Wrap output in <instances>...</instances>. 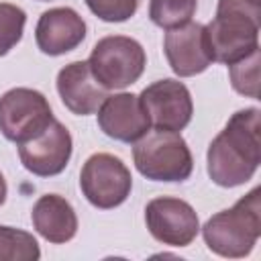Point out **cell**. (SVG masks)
I'll return each instance as SVG.
<instances>
[{
	"mask_svg": "<svg viewBox=\"0 0 261 261\" xmlns=\"http://www.w3.org/2000/svg\"><path fill=\"white\" fill-rule=\"evenodd\" d=\"M57 92L67 110L77 116L98 112L106 98V88L92 75L88 61H71L57 73Z\"/></svg>",
	"mask_w": 261,
	"mask_h": 261,
	"instance_id": "5bb4252c",
	"label": "cell"
},
{
	"mask_svg": "<svg viewBox=\"0 0 261 261\" xmlns=\"http://www.w3.org/2000/svg\"><path fill=\"white\" fill-rule=\"evenodd\" d=\"M228 75L234 92L249 98H259V49L228 65Z\"/></svg>",
	"mask_w": 261,
	"mask_h": 261,
	"instance_id": "ac0fdd59",
	"label": "cell"
},
{
	"mask_svg": "<svg viewBox=\"0 0 261 261\" xmlns=\"http://www.w3.org/2000/svg\"><path fill=\"white\" fill-rule=\"evenodd\" d=\"M98 126L100 130L122 143L139 141L151 126L149 116L141 104L137 94L120 92L114 96H106L98 108Z\"/></svg>",
	"mask_w": 261,
	"mask_h": 261,
	"instance_id": "7c38bea8",
	"label": "cell"
},
{
	"mask_svg": "<svg viewBox=\"0 0 261 261\" xmlns=\"http://www.w3.org/2000/svg\"><path fill=\"white\" fill-rule=\"evenodd\" d=\"M53 120L49 100L33 88H12L0 96V133L12 143H24Z\"/></svg>",
	"mask_w": 261,
	"mask_h": 261,
	"instance_id": "8992f818",
	"label": "cell"
},
{
	"mask_svg": "<svg viewBox=\"0 0 261 261\" xmlns=\"http://www.w3.org/2000/svg\"><path fill=\"white\" fill-rule=\"evenodd\" d=\"M198 0H149V18L161 29H175L192 20Z\"/></svg>",
	"mask_w": 261,
	"mask_h": 261,
	"instance_id": "e0dca14e",
	"label": "cell"
},
{
	"mask_svg": "<svg viewBox=\"0 0 261 261\" xmlns=\"http://www.w3.org/2000/svg\"><path fill=\"white\" fill-rule=\"evenodd\" d=\"M41 249L37 239L14 226H0V261H37Z\"/></svg>",
	"mask_w": 261,
	"mask_h": 261,
	"instance_id": "2e32d148",
	"label": "cell"
},
{
	"mask_svg": "<svg viewBox=\"0 0 261 261\" xmlns=\"http://www.w3.org/2000/svg\"><path fill=\"white\" fill-rule=\"evenodd\" d=\"M71 151V135L55 118L47 124L43 133L24 143H18V157L22 167L39 177H51L61 173L69 163Z\"/></svg>",
	"mask_w": 261,
	"mask_h": 261,
	"instance_id": "30bf717a",
	"label": "cell"
},
{
	"mask_svg": "<svg viewBox=\"0 0 261 261\" xmlns=\"http://www.w3.org/2000/svg\"><path fill=\"white\" fill-rule=\"evenodd\" d=\"M86 6L104 22H124L137 12L139 0H86Z\"/></svg>",
	"mask_w": 261,
	"mask_h": 261,
	"instance_id": "ffe728a7",
	"label": "cell"
},
{
	"mask_svg": "<svg viewBox=\"0 0 261 261\" xmlns=\"http://www.w3.org/2000/svg\"><path fill=\"white\" fill-rule=\"evenodd\" d=\"M259 114V108L237 110L208 145L206 167L216 186L237 188L255 175L261 163Z\"/></svg>",
	"mask_w": 261,
	"mask_h": 261,
	"instance_id": "6da1fadb",
	"label": "cell"
},
{
	"mask_svg": "<svg viewBox=\"0 0 261 261\" xmlns=\"http://www.w3.org/2000/svg\"><path fill=\"white\" fill-rule=\"evenodd\" d=\"M137 171L151 181H186L192 175L194 159L186 139L173 130H147L133 147Z\"/></svg>",
	"mask_w": 261,
	"mask_h": 261,
	"instance_id": "3957f363",
	"label": "cell"
},
{
	"mask_svg": "<svg viewBox=\"0 0 261 261\" xmlns=\"http://www.w3.org/2000/svg\"><path fill=\"white\" fill-rule=\"evenodd\" d=\"M86 39V22L84 18L67 6L49 8L39 16L35 29L37 47L45 55H63L73 51Z\"/></svg>",
	"mask_w": 261,
	"mask_h": 261,
	"instance_id": "4fadbf2b",
	"label": "cell"
},
{
	"mask_svg": "<svg viewBox=\"0 0 261 261\" xmlns=\"http://www.w3.org/2000/svg\"><path fill=\"white\" fill-rule=\"evenodd\" d=\"M206 29L212 61L232 65L259 49V20L243 14H216Z\"/></svg>",
	"mask_w": 261,
	"mask_h": 261,
	"instance_id": "52a82bcc",
	"label": "cell"
},
{
	"mask_svg": "<svg viewBox=\"0 0 261 261\" xmlns=\"http://www.w3.org/2000/svg\"><path fill=\"white\" fill-rule=\"evenodd\" d=\"M27 14L20 6L0 2V57L6 55L20 39L24 31Z\"/></svg>",
	"mask_w": 261,
	"mask_h": 261,
	"instance_id": "d6986e66",
	"label": "cell"
},
{
	"mask_svg": "<svg viewBox=\"0 0 261 261\" xmlns=\"http://www.w3.org/2000/svg\"><path fill=\"white\" fill-rule=\"evenodd\" d=\"M35 230L53 245L71 241L77 232V216L73 206L59 194L41 196L31 212Z\"/></svg>",
	"mask_w": 261,
	"mask_h": 261,
	"instance_id": "9a60e30c",
	"label": "cell"
},
{
	"mask_svg": "<svg viewBox=\"0 0 261 261\" xmlns=\"http://www.w3.org/2000/svg\"><path fill=\"white\" fill-rule=\"evenodd\" d=\"M80 188L92 206L110 210L128 198L133 177L122 159L112 153H94L80 171Z\"/></svg>",
	"mask_w": 261,
	"mask_h": 261,
	"instance_id": "5b68a950",
	"label": "cell"
},
{
	"mask_svg": "<svg viewBox=\"0 0 261 261\" xmlns=\"http://www.w3.org/2000/svg\"><path fill=\"white\" fill-rule=\"evenodd\" d=\"M261 190L253 188L234 206L216 212L202 226L206 247L228 259L247 257L261 234Z\"/></svg>",
	"mask_w": 261,
	"mask_h": 261,
	"instance_id": "7a4b0ae2",
	"label": "cell"
},
{
	"mask_svg": "<svg viewBox=\"0 0 261 261\" xmlns=\"http://www.w3.org/2000/svg\"><path fill=\"white\" fill-rule=\"evenodd\" d=\"M145 224L155 241L169 247H188L200 232L196 210L171 196L153 198L145 206Z\"/></svg>",
	"mask_w": 261,
	"mask_h": 261,
	"instance_id": "ba28073f",
	"label": "cell"
},
{
	"mask_svg": "<svg viewBox=\"0 0 261 261\" xmlns=\"http://www.w3.org/2000/svg\"><path fill=\"white\" fill-rule=\"evenodd\" d=\"M163 51L171 71L179 77H192L208 69L212 63L206 29L200 22H186L175 29H167L163 39Z\"/></svg>",
	"mask_w": 261,
	"mask_h": 261,
	"instance_id": "8fae6325",
	"label": "cell"
},
{
	"mask_svg": "<svg viewBox=\"0 0 261 261\" xmlns=\"http://www.w3.org/2000/svg\"><path fill=\"white\" fill-rule=\"evenodd\" d=\"M88 65L102 88L124 90L143 75L147 55L143 45L133 37L108 35L92 47Z\"/></svg>",
	"mask_w": 261,
	"mask_h": 261,
	"instance_id": "277c9868",
	"label": "cell"
},
{
	"mask_svg": "<svg viewBox=\"0 0 261 261\" xmlns=\"http://www.w3.org/2000/svg\"><path fill=\"white\" fill-rule=\"evenodd\" d=\"M6 192H8V188H6V179H4V175H2V171H0V206L6 202Z\"/></svg>",
	"mask_w": 261,
	"mask_h": 261,
	"instance_id": "7402d4cb",
	"label": "cell"
},
{
	"mask_svg": "<svg viewBox=\"0 0 261 261\" xmlns=\"http://www.w3.org/2000/svg\"><path fill=\"white\" fill-rule=\"evenodd\" d=\"M141 104L155 128L181 130L190 124L194 114V102L190 90L177 80H157L149 84L141 94Z\"/></svg>",
	"mask_w": 261,
	"mask_h": 261,
	"instance_id": "9c48e42d",
	"label": "cell"
},
{
	"mask_svg": "<svg viewBox=\"0 0 261 261\" xmlns=\"http://www.w3.org/2000/svg\"><path fill=\"white\" fill-rule=\"evenodd\" d=\"M259 4L261 0H218L216 14L230 12V14H243L259 20Z\"/></svg>",
	"mask_w": 261,
	"mask_h": 261,
	"instance_id": "44dd1931",
	"label": "cell"
}]
</instances>
